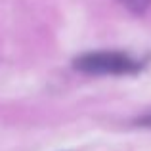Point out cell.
I'll return each mask as SVG.
<instances>
[{"mask_svg":"<svg viewBox=\"0 0 151 151\" xmlns=\"http://www.w3.org/2000/svg\"><path fill=\"white\" fill-rule=\"evenodd\" d=\"M144 65L124 52H88L73 61L75 69L86 75H136Z\"/></svg>","mask_w":151,"mask_h":151,"instance_id":"cell-1","label":"cell"},{"mask_svg":"<svg viewBox=\"0 0 151 151\" xmlns=\"http://www.w3.org/2000/svg\"><path fill=\"white\" fill-rule=\"evenodd\" d=\"M119 2L124 8H128L132 14H138V15L145 14L151 8V0H119Z\"/></svg>","mask_w":151,"mask_h":151,"instance_id":"cell-2","label":"cell"},{"mask_svg":"<svg viewBox=\"0 0 151 151\" xmlns=\"http://www.w3.org/2000/svg\"><path fill=\"white\" fill-rule=\"evenodd\" d=\"M138 126H144V128H151V113L149 115H144V117H140L136 121Z\"/></svg>","mask_w":151,"mask_h":151,"instance_id":"cell-3","label":"cell"}]
</instances>
